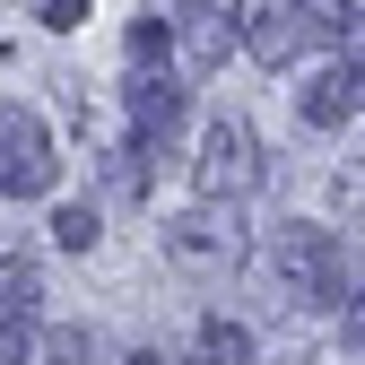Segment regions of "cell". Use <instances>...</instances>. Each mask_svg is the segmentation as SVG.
Here are the masks:
<instances>
[{
  "mask_svg": "<svg viewBox=\"0 0 365 365\" xmlns=\"http://www.w3.org/2000/svg\"><path fill=\"white\" fill-rule=\"evenodd\" d=\"M269 261H279V279L304 313H339L348 304V252L331 226H279V244H269Z\"/></svg>",
  "mask_w": 365,
  "mask_h": 365,
  "instance_id": "1",
  "label": "cell"
},
{
  "mask_svg": "<svg viewBox=\"0 0 365 365\" xmlns=\"http://www.w3.org/2000/svg\"><path fill=\"white\" fill-rule=\"evenodd\" d=\"M53 182H61L53 122L35 105H0V200H43Z\"/></svg>",
  "mask_w": 365,
  "mask_h": 365,
  "instance_id": "2",
  "label": "cell"
},
{
  "mask_svg": "<svg viewBox=\"0 0 365 365\" xmlns=\"http://www.w3.org/2000/svg\"><path fill=\"white\" fill-rule=\"evenodd\" d=\"M192 182H200V200H226V209H235L244 192H261V140H252V122L217 113V122L200 130V165H192Z\"/></svg>",
  "mask_w": 365,
  "mask_h": 365,
  "instance_id": "3",
  "label": "cell"
},
{
  "mask_svg": "<svg viewBox=\"0 0 365 365\" xmlns=\"http://www.w3.org/2000/svg\"><path fill=\"white\" fill-rule=\"evenodd\" d=\"M165 261L174 269H235L244 261V226L226 200H192V209H174L165 217Z\"/></svg>",
  "mask_w": 365,
  "mask_h": 365,
  "instance_id": "4",
  "label": "cell"
},
{
  "mask_svg": "<svg viewBox=\"0 0 365 365\" xmlns=\"http://www.w3.org/2000/svg\"><path fill=\"white\" fill-rule=\"evenodd\" d=\"M226 18H235V43H244V53H252L261 70H287V61L304 53V43H313L296 0H235Z\"/></svg>",
  "mask_w": 365,
  "mask_h": 365,
  "instance_id": "5",
  "label": "cell"
},
{
  "mask_svg": "<svg viewBox=\"0 0 365 365\" xmlns=\"http://www.w3.org/2000/svg\"><path fill=\"white\" fill-rule=\"evenodd\" d=\"M165 35H174V61L192 70V78H209V70H226L235 18H226L217 0H174V9H165Z\"/></svg>",
  "mask_w": 365,
  "mask_h": 365,
  "instance_id": "6",
  "label": "cell"
},
{
  "mask_svg": "<svg viewBox=\"0 0 365 365\" xmlns=\"http://www.w3.org/2000/svg\"><path fill=\"white\" fill-rule=\"evenodd\" d=\"M296 113H304L313 130L356 122V113H365V61H331V70H313V78H304V96H296Z\"/></svg>",
  "mask_w": 365,
  "mask_h": 365,
  "instance_id": "7",
  "label": "cell"
},
{
  "mask_svg": "<svg viewBox=\"0 0 365 365\" xmlns=\"http://www.w3.org/2000/svg\"><path fill=\"white\" fill-rule=\"evenodd\" d=\"M174 122H182V87H165V78L140 70V78H130V148H140V157L165 148V140H174Z\"/></svg>",
  "mask_w": 365,
  "mask_h": 365,
  "instance_id": "8",
  "label": "cell"
},
{
  "mask_svg": "<svg viewBox=\"0 0 365 365\" xmlns=\"http://www.w3.org/2000/svg\"><path fill=\"white\" fill-rule=\"evenodd\" d=\"M192 356H200V365H252V331L226 322V313H209L200 339H192Z\"/></svg>",
  "mask_w": 365,
  "mask_h": 365,
  "instance_id": "9",
  "label": "cell"
},
{
  "mask_svg": "<svg viewBox=\"0 0 365 365\" xmlns=\"http://www.w3.org/2000/svg\"><path fill=\"white\" fill-rule=\"evenodd\" d=\"M296 9H304V35L313 43H348L365 26V9H348V0H296Z\"/></svg>",
  "mask_w": 365,
  "mask_h": 365,
  "instance_id": "10",
  "label": "cell"
},
{
  "mask_svg": "<svg viewBox=\"0 0 365 365\" xmlns=\"http://www.w3.org/2000/svg\"><path fill=\"white\" fill-rule=\"evenodd\" d=\"M35 365H96V339H87L78 322H61V331L35 339Z\"/></svg>",
  "mask_w": 365,
  "mask_h": 365,
  "instance_id": "11",
  "label": "cell"
},
{
  "mask_svg": "<svg viewBox=\"0 0 365 365\" xmlns=\"http://www.w3.org/2000/svg\"><path fill=\"white\" fill-rule=\"evenodd\" d=\"M43 279H35V261H0V313H35Z\"/></svg>",
  "mask_w": 365,
  "mask_h": 365,
  "instance_id": "12",
  "label": "cell"
},
{
  "mask_svg": "<svg viewBox=\"0 0 365 365\" xmlns=\"http://www.w3.org/2000/svg\"><path fill=\"white\" fill-rule=\"evenodd\" d=\"M35 322H26V313H0V365H35Z\"/></svg>",
  "mask_w": 365,
  "mask_h": 365,
  "instance_id": "13",
  "label": "cell"
},
{
  "mask_svg": "<svg viewBox=\"0 0 365 365\" xmlns=\"http://www.w3.org/2000/svg\"><path fill=\"white\" fill-rule=\"evenodd\" d=\"M165 53H174L165 18H140V26H130V61H140V70H148V61H165Z\"/></svg>",
  "mask_w": 365,
  "mask_h": 365,
  "instance_id": "14",
  "label": "cell"
},
{
  "mask_svg": "<svg viewBox=\"0 0 365 365\" xmlns=\"http://www.w3.org/2000/svg\"><path fill=\"white\" fill-rule=\"evenodd\" d=\"M53 244L61 252H87V244H96V209H61L53 217Z\"/></svg>",
  "mask_w": 365,
  "mask_h": 365,
  "instance_id": "15",
  "label": "cell"
},
{
  "mask_svg": "<svg viewBox=\"0 0 365 365\" xmlns=\"http://www.w3.org/2000/svg\"><path fill=\"white\" fill-rule=\"evenodd\" d=\"M35 18L53 35H70V26H87V0H35Z\"/></svg>",
  "mask_w": 365,
  "mask_h": 365,
  "instance_id": "16",
  "label": "cell"
},
{
  "mask_svg": "<svg viewBox=\"0 0 365 365\" xmlns=\"http://www.w3.org/2000/svg\"><path fill=\"white\" fill-rule=\"evenodd\" d=\"M339 339H348V348H365V296H356V304H339Z\"/></svg>",
  "mask_w": 365,
  "mask_h": 365,
  "instance_id": "17",
  "label": "cell"
},
{
  "mask_svg": "<svg viewBox=\"0 0 365 365\" xmlns=\"http://www.w3.org/2000/svg\"><path fill=\"white\" fill-rule=\"evenodd\" d=\"M348 252V296H365V244H339Z\"/></svg>",
  "mask_w": 365,
  "mask_h": 365,
  "instance_id": "18",
  "label": "cell"
},
{
  "mask_svg": "<svg viewBox=\"0 0 365 365\" xmlns=\"http://www.w3.org/2000/svg\"><path fill=\"white\" fill-rule=\"evenodd\" d=\"M339 200H348V209H365V174H356V165L339 174Z\"/></svg>",
  "mask_w": 365,
  "mask_h": 365,
  "instance_id": "19",
  "label": "cell"
},
{
  "mask_svg": "<svg viewBox=\"0 0 365 365\" xmlns=\"http://www.w3.org/2000/svg\"><path fill=\"white\" fill-rule=\"evenodd\" d=\"M122 365H165V356H157V348H140V356H122Z\"/></svg>",
  "mask_w": 365,
  "mask_h": 365,
  "instance_id": "20",
  "label": "cell"
},
{
  "mask_svg": "<svg viewBox=\"0 0 365 365\" xmlns=\"http://www.w3.org/2000/svg\"><path fill=\"white\" fill-rule=\"evenodd\" d=\"M296 365H313V356H296Z\"/></svg>",
  "mask_w": 365,
  "mask_h": 365,
  "instance_id": "21",
  "label": "cell"
}]
</instances>
